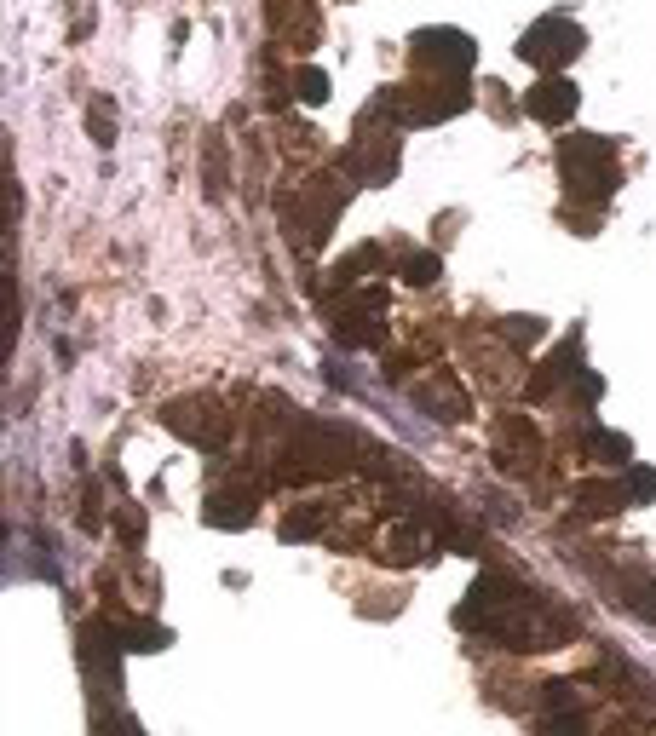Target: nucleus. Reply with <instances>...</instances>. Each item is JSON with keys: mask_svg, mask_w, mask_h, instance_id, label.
Returning a JSON list of instances; mask_svg holds the SVG:
<instances>
[{"mask_svg": "<svg viewBox=\"0 0 656 736\" xmlns=\"http://www.w3.org/2000/svg\"><path fill=\"white\" fill-rule=\"evenodd\" d=\"M300 87H305V98H311V104H323V98H328V81H323V75H317V69H305V75H300Z\"/></svg>", "mask_w": 656, "mask_h": 736, "instance_id": "nucleus-7", "label": "nucleus"}, {"mask_svg": "<svg viewBox=\"0 0 656 736\" xmlns=\"http://www.w3.org/2000/svg\"><path fill=\"white\" fill-rule=\"evenodd\" d=\"M576 110V87L570 81H541L536 92H530V115H541V121H564V115Z\"/></svg>", "mask_w": 656, "mask_h": 736, "instance_id": "nucleus-3", "label": "nucleus"}, {"mask_svg": "<svg viewBox=\"0 0 656 736\" xmlns=\"http://www.w3.org/2000/svg\"><path fill=\"white\" fill-rule=\"evenodd\" d=\"M87 127H93V138H98V144H116V127H110V98H98V104H93Z\"/></svg>", "mask_w": 656, "mask_h": 736, "instance_id": "nucleus-5", "label": "nucleus"}, {"mask_svg": "<svg viewBox=\"0 0 656 736\" xmlns=\"http://www.w3.org/2000/svg\"><path fill=\"white\" fill-rule=\"evenodd\" d=\"M403 271H409V282H432V276H438V259H426V253H415V259H409Z\"/></svg>", "mask_w": 656, "mask_h": 736, "instance_id": "nucleus-6", "label": "nucleus"}, {"mask_svg": "<svg viewBox=\"0 0 656 736\" xmlns=\"http://www.w3.org/2000/svg\"><path fill=\"white\" fill-rule=\"evenodd\" d=\"M587 449L605 460V466H628V455H633L628 437H616V432H593V437H587Z\"/></svg>", "mask_w": 656, "mask_h": 736, "instance_id": "nucleus-4", "label": "nucleus"}, {"mask_svg": "<svg viewBox=\"0 0 656 736\" xmlns=\"http://www.w3.org/2000/svg\"><path fill=\"white\" fill-rule=\"evenodd\" d=\"M570 52H582V29L564 18H541L530 35H524V46H518V58L524 64H541V69H559Z\"/></svg>", "mask_w": 656, "mask_h": 736, "instance_id": "nucleus-2", "label": "nucleus"}, {"mask_svg": "<svg viewBox=\"0 0 656 736\" xmlns=\"http://www.w3.org/2000/svg\"><path fill=\"white\" fill-rule=\"evenodd\" d=\"M610 150L605 138H593V133H576L570 144L559 150V167H564V179H570V190L582 184L587 196H605L610 184H616V173H610Z\"/></svg>", "mask_w": 656, "mask_h": 736, "instance_id": "nucleus-1", "label": "nucleus"}]
</instances>
